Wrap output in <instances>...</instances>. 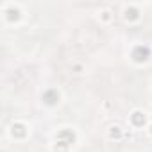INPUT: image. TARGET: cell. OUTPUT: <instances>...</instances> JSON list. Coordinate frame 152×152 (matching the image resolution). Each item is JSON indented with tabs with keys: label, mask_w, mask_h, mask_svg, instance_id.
<instances>
[{
	"label": "cell",
	"mask_w": 152,
	"mask_h": 152,
	"mask_svg": "<svg viewBox=\"0 0 152 152\" xmlns=\"http://www.w3.org/2000/svg\"><path fill=\"white\" fill-rule=\"evenodd\" d=\"M68 147H70L68 143H64V141H59V140H57V143L54 145V152H66V150H68Z\"/></svg>",
	"instance_id": "cell-9"
},
{
	"label": "cell",
	"mask_w": 152,
	"mask_h": 152,
	"mask_svg": "<svg viewBox=\"0 0 152 152\" xmlns=\"http://www.w3.org/2000/svg\"><path fill=\"white\" fill-rule=\"evenodd\" d=\"M11 134H13L15 138H25V136H27V127H25V124H20V122L13 124V125H11Z\"/></svg>",
	"instance_id": "cell-4"
},
{
	"label": "cell",
	"mask_w": 152,
	"mask_h": 152,
	"mask_svg": "<svg viewBox=\"0 0 152 152\" xmlns=\"http://www.w3.org/2000/svg\"><path fill=\"white\" fill-rule=\"evenodd\" d=\"M131 124H132L134 127H143V125L147 124V115H145L143 111H134V113L131 115Z\"/></svg>",
	"instance_id": "cell-2"
},
{
	"label": "cell",
	"mask_w": 152,
	"mask_h": 152,
	"mask_svg": "<svg viewBox=\"0 0 152 152\" xmlns=\"http://www.w3.org/2000/svg\"><path fill=\"white\" fill-rule=\"evenodd\" d=\"M6 15H7V20L9 22H18L20 20V9H16V7H9L6 11Z\"/></svg>",
	"instance_id": "cell-7"
},
{
	"label": "cell",
	"mask_w": 152,
	"mask_h": 152,
	"mask_svg": "<svg viewBox=\"0 0 152 152\" xmlns=\"http://www.w3.org/2000/svg\"><path fill=\"white\" fill-rule=\"evenodd\" d=\"M57 140H59V141H64V143H68V145H72V143H75V132H73L72 129H63V131H59Z\"/></svg>",
	"instance_id": "cell-3"
},
{
	"label": "cell",
	"mask_w": 152,
	"mask_h": 152,
	"mask_svg": "<svg viewBox=\"0 0 152 152\" xmlns=\"http://www.w3.org/2000/svg\"><path fill=\"white\" fill-rule=\"evenodd\" d=\"M148 131H150V134H152V125H150V129H148Z\"/></svg>",
	"instance_id": "cell-11"
},
{
	"label": "cell",
	"mask_w": 152,
	"mask_h": 152,
	"mask_svg": "<svg viewBox=\"0 0 152 152\" xmlns=\"http://www.w3.org/2000/svg\"><path fill=\"white\" fill-rule=\"evenodd\" d=\"M148 57H150L148 47H143V45L134 47V50H132V59H134L136 63H145V61H148Z\"/></svg>",
	"instance_id": "cell-1"
},
{
	"label": "cell",
	"mask_w": 152,
	"mask_h": 152,
	"mask_svg": "<svg viewBox=\"0 0 152 152\" xmlns=\"http://www.w3.org/2000/svg\"><path fill=\"white\" fill-rule=\"evenodd\" d=\"M43 100H45V104L54 106V104H57V102H59V93H57L56 90H48V91H45V93H43Z\"/></svg>",
	"instance_id": "cell-5"
},
{
	"label": "cell",
	"mask_w": 152,
	"mask_h": 152,
	"mask_svg": "<svg viewBox=\"0 0 152 152\" xmlns=\"http://www.w3.org/2000/svg\"><path fill=\"white\" fill-rule=\"evenodd\" d=\"M124 16H125V20H127V22H134V20H138V18H140V11H138L136 7H127V9H125V13H124Z\"/></svg>",
	"instance_id": "cell-6"
},
{
	"label": "cell",
	"mask_w": 152,
	"mask_h": 152,
	"mask_svg": "<svg viewBox=\"0 0 152 152\" xmlns=\"http://www.w3.org/2000/svg\"><path fill=\"white\" fill-rule=\"evenodd\" d=\"M109 138H113V140H118V138H122V129H120L118 125H113V127H109Z\"/></svg>",
	"instance_id": "cell-8"
},
{
	"label": "cell",
	"mask_w": 152,
	"mask_h": 152,
	"mask_svg": "<svg viewBox=\"0 0 152 152\" xmlns=\"http://www.w3.org/2000/svg\"><path fill=\"white\" fill-rule=\"evenodd\" d=\"M109 18H111V13H109V11H104V13H102V20H106V22H107Z\"/></svg>",
	"instance_id": "cell-10"
}]
</instances>
